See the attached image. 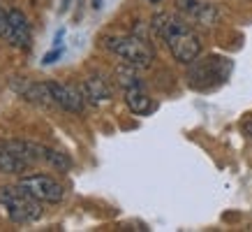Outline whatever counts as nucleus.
Segmentation results:
<instances>
[{"instance_id":"obj_18","label":"nucleus","mask_w":252,"mask_h":232,"mask_svg":"<svg viewBox=\"0 0 252 232\" xmlns=\"http://www.w3.org/2000/svg\"><path fill=\"white\" fill-rule=\"evenodd\" d=\"M93 7L99 9V7H102V0H93Z\"/></svg>"},{"instance_id":"obj_11","label":"nucleus","mask_w":252,"mask_h":232,"mask_svg":"<svg viewBox=\"0 0 252 232\" xmlns=\"http://www.w3.org/2000/svg\"><path fill=\"white\" fill-rule=\"evenodd\" d=\"M16 91L21 93L26 100L35 102V105H39V107L56 105L54 95H51V86L49 84H28V81H21V86H16Z\"/></svg>"},{"instance_id":"obj_6","label":"nucleus","mask_w":252,"mask_h":232,"mask_svg":"<svg viewBox=\"0 0 252 232\" xmlns=\"http://www.w3.org/2000/svg\"><path fill=\"white\" fill-rule=\"evenodd\" d=\"M21 188H26L31 195H35L39 202H49V204H56V202L63 200V186L58 181H54L46 174H28V177H21L19 181Z\"/></svg>"},{"instance_id":"obj_12","label":"nucleus","mask_w":252,"mask_h":232,"mask_svg":"<svg viewBox=\"0 0 252 232\" xmlns=\"http://www.w3.org/2000/svg\"><path fill=\"white\" fill-rule=\"evenodd\" d=\"M125 102H127V107L132 109V114H137V116H144L153 109V100L146 95L144 86H141V88H127V91H125Z\"/></svg>"},{"instance_id":"obj_4","label":"nucleus","mask_w":252,"mask_h":232,"mask_svg":"<svg viewBox=\"0 0 252 232\" xmlns=\"http://www.w3.org/2000/svg\"><path fill=\"white\" fill-rule=\"evenodd\" d=\"M231 72V63L227 58H220V56H211V58H204L199 61L190 72V84L194 88H211L215 84H222L227 81Z\"/></svg>"},{"instance_id":"obj_2","label":"nucleus","mask_w":252,"mask_h":232,"mask_svg":"<svg viewBox=\"0 0 252 232\" xmlns=\"http://www.w3.org/2000/svg\"><path fill=\"white\" fill-rule=\"evenodd\" d=\"M0 204L7 211V216L19 225L35 223L42 216L39 200L21 186H2L0 188Z\"/></svg>"},{"instance_id":"obj_10","label":"nucleus","mask_w":252,"mask_h":232,"mask_svg":"<svg viewBox=\"0 0 252 232\" xmlns=\"http://www.w3.org/2000/svg\"><path fill=\"white\" fill-rule=\"evenodd\" d=\"M81 93H84L86 100L95 105V107L111 100V88L102 77H88L84 81V86H81Z\"/></svg>"},{"instance_id":"obj_9","label":"nucleus","mask_w":252,"mask_h":232,"mask_svg":"<svg viewBox=\"0 0 252 232\" xmlns=\"http://www.w3.org/2000/svg\"><path fill=\"white\" fill-rule=\"evenodd\" d=\"M28 167H31V162L12 147V142L0 144V172H5V174H21Z\"/></svg>"},{"instance_id":"obj_14","label":"nucleus","mask_w":252,"mask_h":232,"mask_svg":"<svg viewBox=\"0 0 252 232\" xmlns=\"http://www.w3.org/2000/svg\"><path fill=\"white\" fill-rule=\"evenodd\" d=\"M61 56H63V49H61V46H54V49H51L49 54H44L42 63H44V65H51V63H56L58 58H61Z\"/></svg>"},{"instance_id":"obj_1","label":"nucleus","mask_w":252,"mask_h":232,"mask_svg":"<svg viewBox=\"0 0 252 232\" xmlns=\"http://www.w3.org/2000/svg\"><path fill=\"white\" fill-rule=\"evenodd\" d=\"M153 31L167 42L169 51L178 63H194L201 54V42L190 26L174 14H155Z\"/></svg>"},{"instance_id":"obj_15","label":"nucleus","mask_w":252,"mask_h":232,"mask_svg":"<svg viewBox=\"0 0 252 232\" xmlns=\"http://www.w3.org/2000/svg\"><path fill=\"white\" fill-rule=\"evenodd\" d=\"M63 38H65V31H63V28H61V31L56 33V38H54V46H58V44H61V42H63Z\"/></svg>"},{"instance_id":"obj_19","label":"nucleus","mask_w":252,"mask_h":232,"mask_svg":"<svg viewBox=\"0 0 252 232\" xmlns=\"http://www.w3.org/2000/svg\"><path fill=\"white\" fill-rule=\"evenodd\" d=\"M2 19H5V12L0 9V26H2Z\"/></svg>"},{"instance_id":"obj_8","label":"nucleus","mask_w":252,"mask_h":232,"mask_svg":"<svg viewBox=\"0 0 252 232\" xmlns=\"http://www.w3.org/2000/svg\"><path fill=\"white\" fill-rule=\"evenodd\" d=\"M181 5V12H183L188 19L201 23V26H213L218 21V9L208 2H201V0H178Z\"/></svg>"},{"instance_id":"obj_7","label":"nucleus","mask_w":252,"mask_h":232,"mask_svg":"<svg viewBox=\"0 0 252 232\" xmlns=\"http://www.w3.org/2000/svg\"><path fill=\"white\" fill-rule=\"evenodd\" d=\"M51 86V95H54V102L58 105L61 109L65 112H72V114H81L84 112V93L74 88V86H67V84H49Z\"/></svg>"},{"instance_id":"obj_20","label":"nucleus","mask_w":252,"mask_h":232,"mask_svg":"<svg viewBox=\"0 0 252 232\" xmlns=\"http://www.w3.org/2000/svg\"><path fill=\"white\" fill-rule=\"evenodd\" d=\"M148 2H153V5H155V2H160V0H148Z\"/></svg>"},{"instance_id":"obj_16","label":"nucleus","mask_w":252,"mask_h":232,"mask_svg":"<svg viewBox=\"0 0 252 232\" xmlns=\"http://www.w3.org/2000/svg\"><path fill=\"white\" fill-rule=\"evenodd\" d=\"M69 9V0H63V5H61V14H65Z\"/></svg>"},{"instance_id":"obj_3","label":"nucleus","mask_w":252,"mask_h":232,"mask_svg":"<svg viewBox=\"0 0 252 232\" xmlns=\"http://www.w3.org/2000/svg\"><path fill=\"white\" fill-rule=\"evenodd\" d=\"M107 49L114 51L118 58L134 65V68H148L153 61V51L146 44L144 39L134 38V35H116V38H107Z\"/></svg>"},{"instance_id":"obj_17","label":"nucleus","mask_w":252,"mask_h":232,"mask_svg":"<svg viewBox=\"0 0 252 232\" xmlns=\"http://www.w3.org/2000/svg\"><path fill=\"white\" fill-rule=\"evenodd\" d=\"M245 135L252 139V121H250V123H245Z\"/></svg>"},{"instance_id":"obj_13","label":"nucleus","mask_w":252,"mask_h":232,"mask_svg":"<svg viewBox=\"0 0 252 232\" xmlns=\"http://www.w3.org/2000/svg\"><path fill=\"white\" fill-rule=\"evenodd\" d=\"M116 79H118V84L127 91V88H141V81H139L137 72H134V65H127V68H118L116 70Z\"/></svg>"},{"instance_id":"obj_5","label":"nucleus","mask_w":252,"mask_h":232,"mask_svg":"<svg viewBox=\"0 0 252 232\" xmlns=\"http://www.w3.org/2000/svg\"><path fill=\"white\" fill-rule=\"evenodd\" d=\"M0 35L7 39L12 46H16V49H28L32 35H31V23H28L26 14L19 12V9L5 12V19H2V26H0Z\"/></svg>"}]
</instances>
